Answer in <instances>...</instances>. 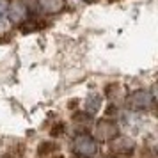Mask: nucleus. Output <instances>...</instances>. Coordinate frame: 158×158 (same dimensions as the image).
<instances>
[{
    "label": "nucleus",
    "mask_w": 158,
    "mask_h": 158,
    "mask_svg": "<svg viewBox=\"0 0 158 158\" xmlns=\"http://www.w3.org/2000/svg\"><path fill=\"white\" fill-rule=\"evenodd\" d=\"M84 2H93V0H84Z\"/></svg>",
    "instance_id": "13"
},
{
    "label": "nucleus",
    "mask_w": 158,
    "mask_h": 158,
    "mask_svg": "<svg viewBox=\"0 0 158 158\" xmlns=\"http://www.w3.org/2000/svg\"><path fill=\"white\" fill-rule=\"evenodd\" d=\"M75 123H84V124H89L91 123V114H77L75 115Z\"/></svg>",
    "instance_id": "11"
},
{
    "label": "nucleus",
    "mask_w": 158,
    "mask_h": 158,
    "mask_svg": "<svg viewBox=\"0 0 158 158\" xmlns=\"http://www.w3.org/2000/svg\"><path fill=\"white\" fill-rule=\"evenodd\" d=\"M71 149L78 156L91 158L98 153V140L93 135H89V133H78L71 140Z\"/></svg>",
    "instance_id": "1"
},
{
    "label": "nucleus",
    "mask_w": 158,
    "mask_h": 158,
    "mask_svg": "<svg viewBox=\"0 0 158 158\" xmlns=\"http://www.w3.org/2000/svg\"><path fill=\"white\" fill-rule=\"evenodd\" d=\"M59 158H62V156H59Z\"/></svg>",
    "instance_id": "14"
},
{
    "label": "nucleus",
    "mask_w": 158,
    "mask_h": 158,
    "mask_svg": "<svg viewBox=\"0 0 158 158\" xmlns=\"http://www.w3.org/2000/svg\"><path fill=\"white\" fill-rule=\"evenodd\" d=\"M7 9H9V2L7 0H0V30L7 27V22H9Z\"/></svg>",
    "instance_id": "9"
},
{
    "label": "nucleus",
    "mask_w": 158,
    "mask_h": 158,
    "mask_svg": "<svg viewBox=\"0 0 158 158\" xmlns=\"http://www.w3.org/2000/svg\"><path fill=\"white\" fill-rule=\"evenodd\" d=\"M101 96L98 94H91V96H87L85 100V112L87 114H98L101 108Z\"/></svg>",
    "instance_id": "8"
},
{
    "label": "nucleus",
    "mask_w": 158,
    "mask_h": 158,
    "mask_svg": "<svg viewBox=\"0 0 158 158\" xmlns=\"http://www.w3.org/2000/svg\"><path fill=\"white\" fill-rule=\"evenodd\" d=\"M37 7L44 15H57L66 7V0H37Z\"/></svg>",
    "instance_id": "6"
},
{
    "label": "nucleus",
    "mask_w": 158,
    "mask_h": 158,
    "mask_svg": "<svg viewBox=\"0 0 158 158\" xmlns=\"http://www.w3.org/2000/svg\"><path fill=\"white\" fill-rule=\"evenodd\" d=\"M110 142V149L114 151L115 155H131L133 149H135V142H133V139H130V137H119L115 135L112 140H108Z\"/></svg>",
    "instance_id": "4"
},
{
    "label": "nucleus",
    "mask_w": 158,
    "mask_h": 158,
    "mask_svg": "<svg viewBox=\"0 0 158 158\" xmlns=\"http://www.w3.org/2000/svg\"><path fill=\"white\" fill-rule=\"evenodd\" d=\"M7 15H9V18H11V22H15V23L23 22V20L27 18V6L23 4L22 0H15V2H11V6H9Z\"/></svg>",
    "instance_id": "5"
},
{
    "label": "nucleus",
    "mask_w": 158,
    "mask_h": 158,
    "mask_svg": "<svg viewBox=\"0 0 158 158\" xmlns=\"http://www.w3.org/2000/svg\"><path fill=\"white\" fill-rule=\"evenodd\" d=\"M117 135V124L112 119H100L94 124V139L96 140H112Z\"/></svg>",
    "instance_id": "3"
},
{
    "label": "nucleus",
    "mask_w": 158,
    "mask_h": 158,
    "mask_svg": "<svg viewBox=\"0 0 158 158\" xmlns=\"http://www.w3.org/2000/svg\"><path fill=\"white\" fill-rule=\"evenodd\" d=\"M126 105L131 110H137V112H146L153 108L155 105V100H153V94L146 89H139V91H133L126 96Z\"/></svg>",
    "instance_id": "2"
},
{
    "label": "nucleus",
    "mask_w": 158,
    "mask_h": 158,
    "mask_svg": "<svg viewBox=\"0 0 158 158\" xmlns=\"http://www.w3.org/2000/svg\"><path fill=\"white\" fill-rule=\"evenodd\" d=\"M18 27H20V32H23V34H34V32H39L41 29H44L46 23L39 18H25L23 22L18 23Z\"/></svg>",
    "instance_id": "7"
},
{
    "label": "nucleus",
    "mask_w": 158,
    "mask_h": 158,
    "mask_svg": "<svg viewBox=\"0 0 158 158\" xmlns=\"http://www.w3.org/2000/svg\"><path fill=\"white\" fill-rule=\"evenodd\" d=\"M53 137H57V135H62L64 133V124H55L53 128H52V131H50Z\"/></svg>",
    "instance_id": "12"
},
{
    "label": "nucleus",
    "mask_w": 158,
    "mask_h": 158,
    "mask_svg": "<svg viewBox=\"0 0 158 158\" xmlns=\"http://www.w3.org/2000/svg\"><path fill=\"white\" fill-rule=\"evenodd\" d=\"M55 151H57V146L53 142H41L39 148H37V156H48Z\"/></svg>",
    "instance_id": "10"
}]
</instances>
